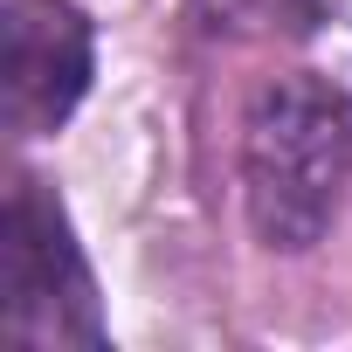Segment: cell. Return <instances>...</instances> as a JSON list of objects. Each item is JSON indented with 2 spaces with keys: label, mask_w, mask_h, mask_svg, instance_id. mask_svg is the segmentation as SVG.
Returning a JSON list of instances; mask_svg holds the SVG:
<instances>
[{
  "label": "cell",
  "mask_w": 352,
  "mask_h": 352,
  "mask_svg": "<svg viewBox=\"0 0 352 352\" xmlns=\"http://www.w3.org/2000/svg\"><path fill=\"white\" fill-rule=\"evenodd\" d=\"M97 35L76 0H8L0 14V118L14 138H49L90 90Z\"/></svg>",
  "instance_id": "3"
},
{
  "label": "cell",
  "mask_w": 352,
  "mask_h": 352,
  "mask_svg": "<svg viewBox=\"0 0 352 352\" xmlns=\"http://www.w3.org/2000/svg\"><path fill=\"white\" fill-rule=\"evenodd\" d=\"M0 338L21 352L56 345H104L97 276L69 235L63 201L42 180H14L8 194V242H0Z\"/></svg>",
  "instance_id": "2"
},
{
  "label": "cell",
  "mask_w": 352,
  "mask_h": 352,
  "mask_svg": "<svg viewBox=\"0 0 352 352\" xmlns=\"http://www.w3.org/2000/svg\"><path fill=\"white\" fill-rule=\"evenodd\" d=\"M352 187V97L324 76H276L242 118V201L270 256L324 242Z\"/></svg>",
  "instance_id": "1"
}]
</instances>
